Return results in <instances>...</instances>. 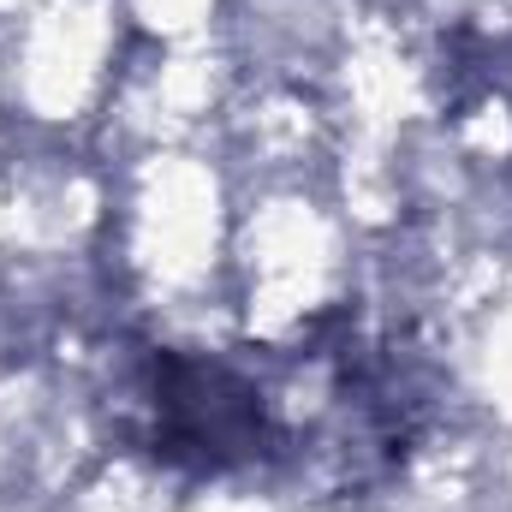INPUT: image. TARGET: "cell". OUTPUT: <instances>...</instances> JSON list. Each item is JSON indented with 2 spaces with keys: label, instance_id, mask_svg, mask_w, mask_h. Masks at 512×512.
<instances>
[{
  "label": "cell",
  "instance_id": "cell-1",
  "mask_svg": "<svg viewBox=\"0 0 512 512\" xmlns=\"http://www.w3.org/2000/svg\"><path fill=\"white\" fill-rule=\"evenodd\" d=\"M155 423H161V453L197 465H233L262 435V405L221 364L167 358L155 387Z\"/></svg>",
  "mask_w": 512,
  "mask_h": 512
}]
</instances>
